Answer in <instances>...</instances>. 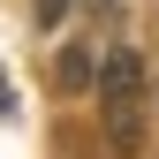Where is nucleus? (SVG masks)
<instances>
[{
	"label": "nucleus",
	"mask_w": 159,
	"mask_h": 159,
	"mask_svg": "<svg viewBox=\"0 0 159 159\" xmlns=\"http://www.w3.org/2000/svg\"><path fill=\"white\" fill-rule=\"evenodd\" d=\"M98 106H106L114 152H136V136H144V61L136 53H114L98 68Z\"/></svg>",
	"instance_id": "f257e3e1"
},
{
	"label": "nucleus",
	"mask_w": 159,
	"mask_h": 159,
	"mask_svg": "<svg viewBox=\"0 0 159 159\" xmlns=\"http://www.w3.org/2000/svg\"><path fill=\"white\" fill-rule=\"evenodd\" d=\"M84 84H91V53L68 46V53H61V91H84Z\"/></svg>",
	"instance_id": "f03ea898"
},
{
	"label": "nucleus",
	"mask_w": 159,
	"mask_h": 159,
	"mask_svg": "<svg viewBox=\"0 0 159 159\" xmlns=\"http://www.w3.org/2000/svg\"><path fill=\"white\" fill-rule=\"evenodd\" d=\"M38 8V23H53V15H68V0H30Z\"/></svg>",
	"instance_id": "7ed1b4c3"
}]
</instances>
